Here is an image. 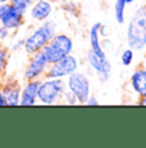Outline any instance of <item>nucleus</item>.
Wrapping results in <instances>:
<instances>
[{"mask_svg":"<svg viewBox=\"0 0 146 148\" xmlns=\"http://www.w3.org/2000/svg\"><path fill=\"white\" fill-rule=\"evenodd\" d=\"M128 48L135 52L146 49V4L140 5L131 16L126 31Z\"/></svg>","mask_w":146,"mask_h":148,"instance_id":"1","label":"nucleus"},{"mask_svg":"<svg viewBox=\"0 0 146 148\" xmlns=\"http://www.w3.org/2000/svg\"><path fill=\"white\" fill-rule=\"evenodd\" d=\"M57 23L51 19H47L45 22H41L37 27H35L28 34V36L24 38L23 50L26 54H31L41 52V49L47 44L51 38L57 34Z\"/></svg>","mask_w":146,"mask_h":148,"instance_id":"2","label":"nucleus"},{"mask_svg":"<svg viewBox=\"0 0 146 148\" xmlns=\"http://www.w3.org/2000/svg\"><path fill=\"white\" fill-rule=\"evenodd\" d=\"M67 90L66 79L43 77L37 93V103L43 106H54L60 103Z\"/></svg>","mask_w":146,"mask_h":148,"instance_id":"3","label":"nucleus"},{"mask_svg":"<svg viewBox=\"0 0 146 148\" xmlns=\"http://www.w3.org/2000/svg\"><path fill=\"white\" fill-rule=\"evenodd\" d=\"M73 48H74V44L71 36L63 32H57L51 38V40L41 49V52L49 63H54L67 57L68 54H72Z\"/></svg>","mask_w":146,"mask_h":148,"instance_id":"4","label":"nucleus"},{"mask_svg":"<svg viewBox=\"0 0 146 148\" xmlns=\"http://www.w3.org/2000/svg\"><path fill=\"white\" fill-rule=\"evenodd\" d=\"M67 90L76 97L78 104H85L87 98L91 95V81L85 72L76 71L66 79Z\"/></svg>","mask_w":146,"mask_h":148,"instance_id":"5","label":"nucleus"},{"mask_svg":"<svg viewBox=\"0 0 146 148\" xmlns=\"http://www.w3.org/2000/svg\"><path fill=\"white\" fill-rule=\"evenodd\" d=\"M78 68H80V61L72 53L64 57V58L54 62V63H50L46 70V73H45V77L67 79L73 72L78 71Z\"/></svg>","mask_w":146,"mask_h":148,"instance_id":"6","label":"nucleus"},{"mask_svg":"<svg viewBox=\"0 0 146 148\" xmlns=\"http://www.w3.org/2000/svg\"><path fill=\"white\" fill-rule=\"evenodd\" d=\"M49 64L50 63L45 58L43 52L31 54L28 62L26 64V68L23 71V80H40V79L45 77Z\"/></svg>","mask_w":146,"mask_h":148,"instance_id":"7","label":"nucleus"},{"mask_svg":"<svg viewBox=\"0 0 146 148\" xmlns=\"http://www.w3.org/2000/svg\"><path fill=\"white\" fill-rule=\"evenodd\" d=\"M86 61H87L90 68L96 73L97 79L100 82H106L110 79L112 75V63L106 57H100L94 52L89 50L87 56H86Z\"/></svg>","mask_w":146,"mask_h":148,"instance_id":"8","label":"nucleus"},{"mask_svg":"<svg viewBox=\"0 0 146 148\" xmlns=\"http://www.w3.org/2000/svg\"><path fill=\"white\" fill-rule=\"evenodd\" d=\"M53 12H54V7L50 0H36L32 3L31 8L28 9V16L33 22H45L50 19Z\"/></svg>","mask_w":146,"mask_h":148,"instance_id":"9","label":"nucleus"},{"mask_svg":"<svg viewBox=\"0 0 146 148\" xmlns=\"http://www.w3.org/2000/svg\"><path fill=\"white\" fill-rule=\"evenodd\" d=\"M24 22H26V14L18 12L13 7L8 5L7 10H5L3 17L0 18V26L8 28L12 32H16L21 27H23Z\"/></svg>","mask_w":146,"mask_h":148,"instance_id":"10","label":"nucleus"},{"mask_svg":"<svg viewBox=\"0 0 146 148\" xmlns=\"http://www.w3.org/2000/svg\"><path fill=\"white\" fill-rule=\"evenodd\" d=\"M40 80H27L21 88V98L19 106L22 107H32L37 104V93L40 86Z\"/></svg>","mask_w":146,"mask_h":148,"instance_id":"11","label":"nucleus"},{"mask_svg":"<svg viewBox=\"0 0 146 148\" xmlns=\"http://www.w3.org/2000/svg\"><path fill=\"white\" fill-rule=\"evenodd\" d=\"M21 88L22 85L14 79H9L1 82L0 85V93L4 95L7 106L16 107L19 106V98H21Z\"/></svg>","mask_w":146,"mask_h":148,"instance_id":"12","label":"nucleus"},{"mask_svg":"<svg viewBox=\"0 0 146 148\" xmlns=\"http://www.w3.org/2000/svg\"><path fill=\"white\" fill-rule=\"evenodd\" d=\"M131 90L137 97H146V68L144 66H139L132 72L130 77Z\"/></svg>","mask_w":146,"mask_h":148,"instance_id":"13","label":"nucleus"},{"mask_svg":"<svg viewBox=\"0 0 146 148\" xmlns=\"http://www.w3.org/2000/svg\"><path fill=\"white\" fill-rule=\"evenodd\" d=\"M100 23H101V22H96V23H94L90 27V31H89L90 50L100 57H106L108 54L105 53V50H104L101 47V36H100V34H99Z\"/></svg>","mask_w":146,"mask_h":148,"instance_id":"14","label":"nucleus"},{"mask_svg":"<svg viewBox=\"0 0 146 148\" xmlns=\"http://www.w3.org/2000/svg\"><path fill=\"white\" fill-rule=\"evenodd\" d=\"M128 5L126 4V0H116L113 7L114 19L118 25H124L126 22V9Z\"/></svg>","mask_w":146,"mask_h":148,"instance_id":"15","label":"nucleus"},{"mask_svg":"<svg viewBox=\"0 0 146 148\" xmlns=\"http://www.w3.org/2000/svg\"><path fill=\"white\" fill-rule=\"evenodd\" d=\"M32 3H33V0H9L8 4H9L10 7H13L14 9H17L18 12L27 14L31 5H32Z\"/></svg>","mask_w":146,"mask_h":148,"instance_id":"16","label":"nucleus"},{"mask_svg":"<svg viewBox=\"0 0 146 148\" xmlns=\"http://www.w3.org/2000/svg\"><path fill=\"white\" fill-rule=\"evenodd\" d=\"M60 8H62V10H63L64 13L69 14V16H72V17H78V16H80V13H81L78 3L71 1V0H68V1H64L63 4H62Z\"/></svg>","mask_w":146,"mask_h":148,"instance_id":"17","label":"nucleus"},{"mask_svg":"<svg viewBox=\"0 0 146 148\" xmlns=\"http://www.w3.org/2000/svg\"><path fill=\"white\" fill-rule=\"evenodd\" d=\"M9 56H10V52H9V49H8V47L0 44V76L4 75L5 70H7Z\"/></svg>","mask_w":146,"mask_h":148,"instance_id":"18","label":"nucleus"},{"mask_svg":"<svg viewBox=\"0 0 146 148\" xmlns=\"http://www.w3.org/2000/svg\"><path fill=\"white\" fill-rule=\"evenodd\" d=\"M133 59H135V50L131 49V48H127V49H124L120 53V63L124 67H130L133 63Z\"/></svg>","mask_w":146,"mask_h":148,"instance_id":"19","label":"nucleus"},{"mask_svg":"<svg viewBox=\"0 0 146 148\" xmlns=\"http://www.w3.org/2000/svg\"><path fill=\"white\" fill-rule=\"evenodd\" d=\"M62 101L64 102L66 104H69V106H74V104H78L77 103V99H76V97L72 94L69 90H66V93H64L63 95V99Z\"/></svg>","mask_w":146,"mask_h":148,"instance_id":"20","label":"nucleus"},{"mask_svg":"<svg viewBox=\"0 0 146 148\" xmlns=\"http://www.w3.org/2000/svg\"><path fill=\"white\" fill-rule=\"evenodd\" d=\"M23 44L24 39H17L10 44V47L8 49H9V52H19V50H23Z\"/></svg>","mask_w":146,"mask_h":148,"instance_id":"21","label":"nucleus"},{"mask_svg":"<svg viewBox=\"0 0 146 148\" xmlns=\"http://www.w3.org/2000/svg\"><path fill=\"white\" fill-rule=\"evenodd\" d=\"M101 47H103V49L105 50V53L108 54L109 52L113 50L114 45H113V41H112L109 38H101Z\"/></svg>","mask_w":146,"mask_h":148,"instance_id":"22","label":"nucleus"},{"mask_svg":"<svg viewBox=\"0 0 146 148\" xmlns=\"http://www.w3.org/2000/svg\"><path fill=\"white\" fill-rule=\"evenodd\" d=\"M10 35H12V31H9L8 28L0 26V44H3V42H5L7 40H9Z\"/></svg>","mask_w":146,"mask_h":148,"instance_id":"23","label":"nucleus"},{"mask_svg":"<svg viewBox=\"0 0 146 148\" xmlns=\"http://www.w3.org/2000/svg\"><path fill=\"white\" fill-rule=\"evenodd\" d=\"M85 104H86V106H89V107H97L100 104V102H99V99H97V97H95V95L91 94L87 98V101L85 102Z\"/></svg>","mask_w":146,"mask_h":148,"instance_id":"24","label":"nucleus"},{"mask_svg":"<svg viewBox=\"0 0 146 148\" xmlns=\"http://www.w3.org/2000/svg\"><path fill=\"white\" fill-rule=\"evenodd\" d=\"M99 34L101 38H109V35H110V28H109V26H106V25L100 23Z\"/></svg>","mask_w":146,"mask_h":148,"instance_id":"25","label":"nucleus"},{"mask_svg":"<svg viewBox=\"0 0 146 148\" xmlns=\"http://www.w3.org/2000/svg\"><path fill=\"white\" fill-rule=\"evenodd\" d=\"M8 5H9V4H0V18H1L3 14H4V12L7 10Z\"/></svg>","mask_w":146,"mask_h":148,"instance_id":"26","label":"nucleus"},{"mask_svg":"<svg viewBox=\"0 0 146 148\" xmlns=\"http://www.w3.org/2000/svg\"><path fill=\"white\" fill-rule=\"evenodd\" d=\"M137 103H139L140 106H146V97H140Z\"/></svg>","mask_w":146,"mask_h":148,"instance_id":"27","label":"nucleus"},{"mask_svg":"<svg viewBox=\"0 0 146 148\" xmlns=\"http://www.w3.org/2000/svg\"><path fill=\"white\" fill-rule=\"evenodd\" d=\"M3 106H7V102H5V98H4V95L0 93V107H3Z\"/></svg>","mask_w":146,"mask_h":148,"instance_id":"28","label":"nucleus"},{"mask_svg":"<svg viewBox=\"0 0 146 148\" xmlns=\"http://www.w3.org/2000/svg\"><path fill=\"white\" fill-rule=\"evenodd\" d=\"M136 1H139V0H126V4L131 5V4H133V3H136Z\"/></svg>","mask_w":146,"mask_h":148,"instance_id":"29","label":"nucleus"},{"mask_svg":"<svg viewBox=\"0 0 146 148\" xmlns=\"http://www.w3.org/2000/svg\"><path fill=\"white\" fill-rule=\"evenodd\" d=\"M9 0H0V4H8Z\"/></svg>","mask_w":146,"mask_h":148,"instance_id":"30","label":"nucleus"},{"mask_svg":"<svg viewBox=\"0 0 146 148\" xmlns=\"http://www.w3.org/2000/svg\"><path fill=\"white\" fill-rule=\"evenodd\" d=\"M144 67H145V68H146V62H145V64H144Z\"/></svg>","mask_w":146,"mask_h":148,"instance_id":"31","label":"nucleus"}]
</instances>
